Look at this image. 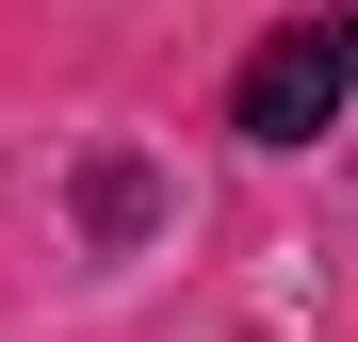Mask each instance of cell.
<instances>
[{"instance_id":"obj_1","label":"cell","mask_w":358,"mask_h":342,"mask_svg":"<svg viewBox=\"0 0 358 342\" xmlns=\"http://www.w3.org/2000/svg\"><path fill=\"white\" fill-rule=\"evenodd\" d=\"M342 98H358V17H277V33L245 49V82H228V131H261V147H310Z\"/></svg>"}]
</instances>
